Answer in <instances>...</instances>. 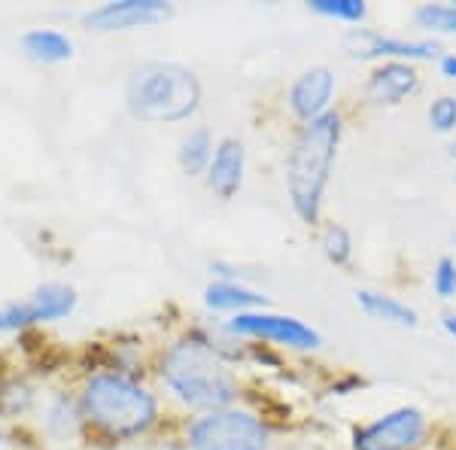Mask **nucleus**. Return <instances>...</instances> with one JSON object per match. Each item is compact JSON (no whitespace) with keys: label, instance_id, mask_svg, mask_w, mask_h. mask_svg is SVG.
I'll return each instance as SVG.
<instances>
[{"label":"nucleus","instance_id":"obj_4","mask_svg":"<svg viewBox=\"0 0 456 450\" xmlns=\"http://www.w3.org/2000/svg\"><path fill=\"white\" fill-rule=\"evenodd\" d=\"M204 86L198 73L176 61H146L131 70L125 107L143 125L189 122L201 110Z\"/></svg>","mask_w":456,"mask_h":450},{"label":"nucleus","instance_id":"obj_19","mask_svg":"<svg viewBox=\"0 0 456 450\" xmlns=\"http://www.w3.org/2000/svg\"><path fill=\"white\" fill-rule=\"evenodd\" d=\"M40 402V393L25 374H10V378L0 380V423H12V420L37 414Z\"/></svg>","mask_w":456,"mask_h":450},{"label":"nucleus","instance_id":"obj_27","mask_svg":"<svg viewBox=\"0 0 456 450\" xmlns=\"http://www.w3.org/2000/svg\"><path fill=\"white\" fill-rule=\"evenodd\" d=\"M4 441H6V426L0 423V447H4Z\"/></svg>","mask_w":456,"mask_h":450},{"label":"nucleus","instance_id":"obj_9","mask_svg":"<svg viewBox=\"0 0 456 450\" xmlns=\"http://www.w3.org/2000/svg\"><path fill=\"white\" fill-rule=\"evenodd\" d=\"M344 53L356 61H438L441 58V43L429 40V37H404V34H384L371 31V28H350L344 34Z\"/></svg>","mask_w":456,"mask_h":450},{"label":"nucleus","instance_id":"obj_12","mask_svg":"<svg viewBox=\"0 0 456 450\" xmlns=\"http://www.w3.org/2000/svg\"><path fill=\"white\" fill-rule=\"evenodd\" d=\"M338 92L335 70L326 64H316V68L301 70L296 79L286 88V107H289L292 119L298 125H307L320 116L332 113V101Z\"/></svg>","mask_w":456,"mask_h":450},{"label":"nucleus","instance_id":"obj_6","mask_svg":"<svg viewBox=\"0 0 456 450\" xmlns=\"http://www.w3.org/2000/svg\"><path fill=\"white\" fill-rule=\"evenodd\" d=\"M223 331L238 338V341H259L262 347H277V350L289 353H314L322 347L320 329H314L311 323L298 320L292 314L271 311V307L228 316L223 323Z\"/></svg>","mask_w":456,"mask_h":450},{"label":"nucleus","instance_id":"obj_28","mask_svg":"<svg viewBox=\"0 0 456 450\" xmlns=\"http://www.w3.org/2000/svg\"><path fill=\"white\" fill-rule=\"evenodd\" d=\"M16 450H43L40 445H21V447H16Z\"/></svg>","mask_w":456,"mask_h":450},{"label":"nucleus","instance_id":"obj_7","mask_svg":"<svg viewBox=\"0 0 456 450\" xmlns=\"http://www.w3.org/2000/svg\"><path fill=\"white\" fill-rule=\"evenodd\" d=\"M429 417L417 405H399L369 423L353 426L350 450H420L429 438Z\"/></svg>","mask_w":456,"mask_h":450},{"label":"nucleus","instance_id":"obj_29","mask_svg":"<svg viewBox=\"0 0 456 450\" xmlns=\"http://www.w3.org/2000/svg\"><path fill=\"white\" fill-rule=\"evenodd\" d=\"M451 159H453V161H456V143H453V146H451Z\"/></svg>","mask_w":456,"mask_h":450},{"label":"nucleus","instance_id":"obj_26","mask_svg":"<svg viewBox=\"0 0 456 450\" xmlns=\"http://www.w3.org/2000/svg\"><path fill=\"white\" fill-rule=\"evenodd\" d=\"M441 329H444L447 335H451L453 341H456V311H444V314H441Z\"/></svg>","mask_w":456,"mask_h":450},{"label":"nucleus","instance_id":"obj_23","mask_svg":"<svg viewBox=\"0 0 456 450\" xmlns=\"http://www.w3.org/2000/svg\"><path fill=\"white\" fill-rule=\"evenodd\" d=\"M426 122L436 135H453L456 131V94H436L426 107Z\"/></svg>","mask_w":456,"mask_h":450},{"label":"nucleus","instance_id":"obj_21","mask_svg":"<svg viewBox=\"0 0 456 450\" xmlns=\"http://www.w3.org/2000/svg\"><path fill=\"white\" fill-rule=\"evenodd\" d=\"M307 10L320 19H329V21H344V25H362L369 19L371 6L365 0H311Z\"/></svg>","mask_w":456,"mask_h":450},{"label":"nucleus","instance_id":"obj_25","mask_svg":"<svg viewBox=\"0 0 456 450\" xmlns=\"http://www.w3.org/2000/svg\"><path fill=\"white\" fill-rule=\"evenodd\" d=\"M438 73L444 79H451V83H456V53H441V58H438Z\"/></svg>","mask_w":456,"mask_h":450},{"label":"nucleus","instance_id":"obj_11","mask_svg":"<svg viewBox=\"0 0 456 450\" xmlns=\"http://www.w3.org/2000/svg\"><path fill=\"white\" fill-rule=\"evenodd\" d=\"M37 417H40L37 420L40 438L49 447L70 450V447H83L88 441L77 389H55V393H49L40 402V408H37Z\"/></svg>","mask_w":456,"mask_h":450},{"label":"nucleus","instance_id":"obj_24","mask_svg":"<svg viewBox=\"0 0 456 450\" xmlns=\"http://www.w3.org/2000/svg\"><path fill=\"white\" fill-rule=\"evenodd\" d=\"M432 292L441 301L456 299V256H438L436 268H432Z\"/></svg>","mask_w":456,"mask_h":450},{"label":"nucleus","instance_id":"obj_30","mask_svg":"<svg viewBox=\"0 0 456 450\" xmlns=\"http://www.w3.org/2000/svg\"><path fill=\"white\" fill-rule=\"evenodd\" d=\"M453 241H456V238H453Z\"/></svg>","mask_w":456,"mask_h":450},{"label":"nucleus","instance_id":"obj_18","mask_svg":"<svg viewBox=\"0 0 456 450\" xmlns=\"http://www.w3.org/2000/svg\"><path fill=\"white\" fill-rule=\"evenodd\" d=\"M213 150H216V140H213V131L208 125H195V128H189L186 135L180 137V143H176V165H180V171L186 176H192L198 180L204 174H208L210 168V159H213Z\"/></svg>","mask_w":456,"mask_h":450},{"label":"nucleus","instance_id":"obj_16","mask_svg":"<svg viewBox=\"0 0 456 450\" xmlns=\"http://www.w3.org/2000/svg\"><path fill=\"white\" fill-rule=\"evenodd\" d=\"M21 53L31 58L34 64L43 68H55V64H68L73 58V40L58 28H31L21 34Z\"/></svg>","mask_w":456,"mask_h":450},{"label":"nucleus","instance_id":"obj_20","mask_svg":"<svg viewBox=\"0 0 456 450\" xmlns=\"http://www.w3.org/2000/svg\"><path fill=\"white\" fill-rule=\"evenodd\" d=\"M411 21L429 40L456 37V4H420L411 10Z\"/></svg>","mask_w":456,"mask_h":450},{"label":"nucleus","instance_id":"obj_5","mask_svg":"<svg viewBox=\"0 0 456 450\" xmlns=\"http://www.w3.org/2000/svg\"><path fill=\"white\" fill-rule=\"evenodd\" d=\"M183 447L186 450H268L271 423L249 405H228V408L195 414L183 426Z\"/></svg>","mask_w":456,"mask_h":450},{"label":"nucleus","instance_id":"obj_8","mask_svg":"<svg viewBox=\"0 0 456 450\" xmlns=\"http://www.w3.org/2000/svg\"><path fill=\"white\" fill-rule=\"evenodd\" d=\"M79 307V292L68 283H43L16 301L0 305V335H16L34 326L68 320Z\"/></svg>","mask_w":456,"mask_h":450},{"label":"nucleus","instance_id":"obj_14","mask_svg":"<svg viewBox=\"0 0 456 450\" xmlns=\"http://www.w3.org/2000/svg\"><path fill=\"white\" fill-rule=\"evenodd\" d=\"M247 180V146L240 137H219L216 150H213L210 168L204 174V186H208L213 195L223 198V201H232L240 189H244Z\"/></svg>","mask_w":456,"mask_h":450},{"label":"nucleus","instance_id":"obj_10","mask_svg":"<svg viewBox=\"0 0 456 450\" xmlns=\"http://www.w3.org/2000/svg\"><path fill=\"white\" fill-rule=\"evenodd\" d=\"M174 16L167 0H107L79 16V25L94 34H125L156 28Z\"/></svg>","mask_w":456,"mask_h":450},{"label":"nucleus","instance_id":"obj_17","mask_svg":"<svg viewBox=\"0 0 456 450\" xmlns=\"http://www.w3.org/2000/svg\"><path fill=\"white\" fill-rule=\"evenodd\" d=\"M356 305L365 316H371V320H378V323H389V326H399V329L420 326L417 307H411L408 301L395 299V295H387L378 290H359Z\"/></svg>","mask_w":456,"mask_h":450},{"label":"nucleus","instance_id":"obj_13","mask_svg":"<svg viewBox=\"0 0 456 450\" xmlns=\"http://www.w3.org/2000/svg\"><path fill=\"white\" fill-rule=\"evenodd\" d=\"M420 70L417 64L408 61H380L371 64L369 77H365V101L371 107H399L408 98H414L420 92Z\"/></svg>","mask_w":456,"mask_h":450},{"label":"nucleus","instance_id":"obj_2","mask_svg":"<svg viewBox=\"0 0 456 450\" xmlns=\"http://www.w3.org/2000/svg\"><path fill=\"white\" fill-rule=\"evenodd\" d=\"M88 438L128 445L159 430L161 396L131 368H94L77 387Z\"/></svg>","mask_w":456,"mask_h":450},{"label":"nucleus","instance_id":"obj_22","mask_svg":"<svg viewBox=\"0 0 456 450\" xmlns=\"http://www.w3.org/2000/svg\"><path fill=\"white\" fill-rule=\"evenodd\" d=\"M320 247H322V256H326L332 265H338V268L350 265V259H353V234L341 223H329L322 228Z\"/></svg>","mask_w":456,"mask_h":450},{"label":"nucleus","instance_id":"obj_15","mask_svg":"<svg viewBox=\"0 0 456 450\" xmlns=\"http://www.w3.org/2000/svg\"><path fill=\"white\" fill-rule=\"evenodd\" d=\"M204 307L213 314H249V311H265L271 307L268 295H262L259 290L247 286L244 280H213L204 286Z\"/></svg>","mask_w":456,"mask_h":450},{"label":"nucleus","instance_id":"obj_1","mask_svg":"<svg viewBox=\"0 0 456 450\" xmlns=\"http://www.w3.org/2000/svg\"><path fill=\"white\" fill-rule=\"evenodd\" d=\"M156 378L171 402L186 414H208L240 402V378L234 363L208 331H183L156 353Z\"/></svg>","mask_w":456,"mask_h":450},{"label":"nucleus","instance_id":"obj_3","mask_svg":"<svg viewBox=\"0 0 456 450\" xmlns=\"http://www.w3.org/2000/svg\"><path fill=\"white\" fill-rule=\"evenodd\" d=\"M344 140L341 110L320 116V119L298 125L283 161V183L289 195L292 213L305 225H320L326 189L332 183L338 150Z\"/></svg>","mask_w":456,"mask_h":450}]
</instances>
